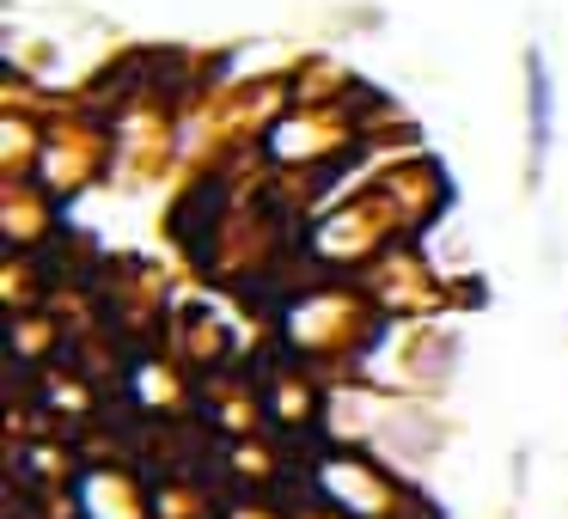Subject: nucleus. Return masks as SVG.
<instances>
[{"mask_svg": "<svg viewBox=\"0 0 568 519\" xmlns=\"http://www.w3.org/2000/svg\"><path fill=\"white\" fill-rule=\"evenodd\" d=\"M550 141H556V80L544 50H526V184L544 172Z\"/></svg>", "mask_w": 568, "mask_h": 519, "instance_id": "1", "label": "nucleus"}]
</instances>
